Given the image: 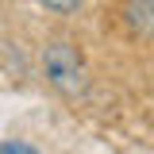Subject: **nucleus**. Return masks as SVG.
I'll return each instance as SVG.
<instances>
[{
	"label": "nucleus",
	"mask_w": 154,
	"mask_h": 154,
	"mask_svg": "<svg viewBox=\"0 0 154 154\" xmlns=\"http://www.w3.org/2000/svg\"><path fill=\"white\" fill-rule=\"evenodd\" d=\"M42 73L46 81L54 85L62 96H85L89 93V69H85V58L77 50L73 42H66V38H54V42H46V50H42Z\"/></svg>",
	"instance_id": "obj_1"
},
{
	"label": "nucleus",
	"mask_w": 154,
	"mask_h": 154,
	"mask_svg": "<svg viewBox=\"0 0 154 154\" xmlns=\"http://www.w3.org/2000/svg\"><path fill=\"white\" fill-rule=\"evenodd\" d=\"M123 23L135 35L154 38V0H123Z\"/></svg>",
	"instance_id": "obj_2"
},
{
	"label": "nucleus",
	"mask_w": 154,
	"mask_h": 154,
	"mask_svg": "<svg viewBox=\"0 0 154 154\" xmlns=\"http://www.w3.org/2000/svg\"><path fill=\"white\" fill-rule=\"evenodd\" d=\"M46 12H54V16H69V12H77L81 8V0H38Z\"/></svg>",
	"instance_id": "obj_3"
},
{
	"label": "nucleus",
	"mask_w": 154,
	"mask_h": 154,
	"mask_svg": "<svg viewBox=\"0 0 154 154\" xmlns=\"http://www.w3.org/2000/svg\"><path fill=\"white\" fill-rule=\"evenodd\" d=\"M0 154H35V146H27V143H4Z\"/></svg>",
	"instance_id": "obj_4"
}]
</instances>
